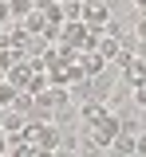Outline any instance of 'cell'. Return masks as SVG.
Segmentation results:
<instances>
[{
  "label": "cell",
  "mask_w": 146,
  "mask_h": 157,
  "mask_svg": "<svg viewBox=\"0 0 146 157\" xmlns=\"http://www.w3.org/2000/svg\"><path fill=\"white\" fill-rule=\"evenodd\" d=\"M59 122H51V118H36V122H28V141H36V149L40 153H55L59 149Z\"/></svg>",
  "instance_id": "cell-1"
},
{
  "label": "cell",
  "mask_w": 146,
  "mask_h": 157,
  "mask_svg": "<svg viewBox=\"0 0 146 157\" xmlns=\"http://www.w3.org/2000/svg\"><path fill=\"white\" fill-rule=\"evenodd\" d=\"M87 134L95 137V145H103V149H111V141H115V137L123 134V118L115 114V110H107V114L99 118V122H91V130H87Z\"/></svg>",
  "instance_id": "cell-2"
},
{
  "label": "cell",
  "mask_w": 146,
  "mask_h": 157,
  "mask_svg": "<svg viewBox=\"0 0 146 157\" xmlns=\"http://www.w3.org/2000/svg\"><path fill=\"white\" fill-rule=\"evenodd\" d=\"M0 126H4V134H8V137H24V134H28V114H20V110H8Z\"/></svg>",
  "instance_id": "cell-3"
},
{
  "label": "cell",
  "mask_w": 146,
  "mask_h": 157,
  "mask_svg": "<svg viewBox=\"0 0 146 157\" xmlns=\"http://www.w3.org/2000/svg\"><path fill=\"white\" fill-rule=\"evenodd\" d=\"M107 20H111L107 4H83V24L87 28H107Z\"/></svg>",
  "instance_id": "cell-4"
},
{
  "label": "cell",
  "mask_w": 146,
  "mask_h": 157,
  "mask_svg": "<svg viewBox=\"0 0 146 157\" xmlns=\"http://www.w3.org/2000/svg\"><path fill=\"white\" fill-rule=\"evenodd\" d=\"M123 82H130V86H142V82H146V59L142 55H134L123 67Z\"/></svg>",
  "instance_id": "cell-5"
},
{
  "label": "cell",
  "mask_w": 146,
  "mask_h": 157,
  "mask_svg": "<svg viewBox=\"0 0 146 157\" xmlns=\"http://www.w3.org/2000/svg\"><path fill=\"white\" fill-rule=\"evenodd\" d=\"M111 153H138V134L134 130H123V134L111 141Z\"/></svg>",
  "instance_id": "cell-6"
},
{
  "label": "cell",
  "mask_w": 146,
  "mask_h": 157,
  "mask_svg": "<svg viewBox=\"0 0 146 157\" xmlns=\"http://www.w3.org/2000/svg\"><path fill=\"white\" fill-rule=\"evenodd\" d=\"M24 28H28L32 36H47V16H43V8H32V12L24 16Z\"/></svg>",
  "instance_id": "cell-7"
},
{
  "label": "cell",
  "mask_w": 146,
  "mask_h": 157,
  "mask_svg": "<svg viewBox=\"0 0 146 157\" xmlns=\"http://www.w3.org/2000/svg\"><path fill=\"white\" fill-rule=\"evenodd\" d=\"M16 94H20V86H16V82H8V78H4V82H0V106H4V110H8V106H12V102H16Z\"/></svg>",
  "instance_id": "cell-8"
},
{
  "label": "cell",
  "mask_w": 146,
  "mask_h": 157,
  "mask_svg": "<svg viewBox=\"0 0 146 157\" xmlns=\"http://www.w3.org/2000/svg\"><path fill=\"white\" fill-rule=\"evenodd\" d=\"M32 8H36V0H12V20H24Z\"/></svg>",
  "instance_id": "cell-9"
},
{
  "label": "cell",
  "mask_w": 146,
  "mask_h": 157,
  "mask_svg": "<svg viewBox=\"0 0 146 157\" xmlns=\"http://www.w3.org/2000/svg\"><path fill=\"white\" fill-rule=\"evenodd\" d=\"M134 36L146 39V8H138V16H134Z\"/></svg>",
  "instance_id": "cell-10"
},
{
  "label": "cell",
  "mask_w": 146,
  "mask_h": 157,
  "mask_svg": "<svg viewBox=\"0 0 146 157\" xmlns=\"http://www.w3.org/2000/svg\"><path fill=\"white\" fill-rule=\"evenodd\" d=\"M130 102H134L138 110H146V82H142V86H134V98H130Z\"/></svg>",
  "instance_id": "cell-11"
},
{
  "label": "cell",
  "mask_w": 146,
  "mask_h": 157,
  "mask_svg": "<svg viewBox=\"0 0 146 157\" xmlns=\"http://www.w3.org/2000/svg\"><path fill=\"white\" fill-rule=\"evenodd\" d=\"M0 153H8V134H4V126H0Z\"/></svg>",
  "instance_id": "cell-12"
},
{
  "label": "cell",
  "mask_w": 146,
  "mask_h": 157,
  "mask_svg": "<svg viewBox=\"0 0 146 157\" xmlns=\"http://www.w3.org/2000/svg\"><path fill=\"white\" fill-rule=\"evenodd\" d=\"M83 4H107V0H83Z\"/></svg>",
  "instance_id": "cell-13"
},
{
  "label": "cell",
  "mask_w": 146,
  "mask_h": 157,
  "mask_svg": "<svg viewBox=\"0 0 146 157\" xmlns=\"http://www.w3.org/2000/svg\"><path fill=\"white\" fill-rule=\"evenodd\" d=\"M4 78H8V71H4V67H0V82H4Z\"/></svg>",
  "instance_id": "cell-14"
},
{
  "label": "cell",
  "mask_w": 146,
  "mask_h": 157,
  "mask_svg": "<svg viewBox=\"0 0 146 157\" xmlns=\"http://www.w3.org/2000/svg\"><path fill=\"white\" fill-rule=\"evenodd\" d=\"M134 4H138V8H146V0H134Z\"/></svg>",
  "instance_id": "cell-15"
}]
</instances>
